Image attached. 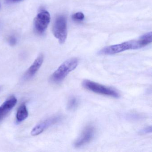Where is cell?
Listing matches in <instances>:
<instances>
[{
	"mask_svg": "<svg viewBox=\"0 0 152 152\" xmlns=\"http://www.w3.org/2000/svg\"><path fill=\"white\" fill-rule=\"evenodd\" d=\"M43 59L44 58L43 55L40 54L26 72L24 75V80H30L35 75L42 65Z\"/></svg>",
	"mask_w": 152,
	"mask_h": 152,
	"instance_id": "9",
	"label": "cell"
},
{
	"mask_svg": "<svg viewBox=\"0 0 152 152\" xmlns=\"http://www.w3.org/2000/svg\"><path fill=\"white\" fill-rule=\"evenodd\" d=\"M17 101V99L15 96H11L0 106V121L15 106Z\"/></svg>",
	"mask_w": 152,
	"mask_h": 152,
	"instance_id": "8",
	"label": "cell"
},
{
	"mask_svg": "<svg viewBox=\"0 0 152 152\" xmlns=\"http://www.w3.org/2000/svg\"><path fill=\"white\" fill-rule=\"evenodd\" d=\"M50 21L49 13L46 10H42L37 15L34 20L35 31L39 34H42L48 28Z\"/></svg>",
	"mask_w": 152,
	"mask_h": 152,
	"instance_id": "5",
	"label": "cell"
},
{
	"mask_svg": "<svg viewBox=\"0 0 152 152\" xmlns=\"http://www.w3.org/2000/svg\"><path fill=\"white\" fill-rule=\"evenodd\" d=\"M62 120V116L56 115L50 117L37 124L32 130L31 134L33 136H38L50 126L57 123Z\"/></svg>",
	"mask_w": 152,
	"mask_h": 152,
	"instance_id": "6",
	"label": "cell"
},
{
	"mask_svg": "<svg viewBox=\"0 0 152 152\" xmlns=\"http://www.w3.org/2000/svg\"><path fill=\"white\" fill-rule=\"evenodd\" d=\"M79 59L75 58H71L65 61L52 74L50 81L53 83L61 82L69 73L74 70L78 66Z\"/></svg>",
	"mask_w": 152,
	"mask_h": 152,
	"instance_id": "1",
	"label": "cell"
},
{
	"mask_svg": "<svg viewBox=\"0 0 152 152\" xmlns=\"http://www.w3.org/2000/svg\"><path fill=\"white\" fill-rule=\"evenodd\" d=\"M83 88L97 94L117 98L120 97L119 93L115 90L101 85L92 81L85 80L82 83Z\"/></svg>",
	"mask_w": 152,
	"mask_h": 152,
	"instance_id": "3",
	"label": "cell"
},
{
	"mask_svg": "<svg viewBox=\"0 0 152 152\" xmlns=\"http://www.w3.org/2000/svg\"><path fill=\"white\" fill-rule=\"evenodd\" d=\"M52 31L54 36L59 42L61 44L64 43L67 35V22L64 16H59L56 18Z\"/></svg>",
	"mask_w": 152,
	"mask_h": 152,
	"instance_id": "4",
	"label": "cell"
},
{
	"mask_svg": "<svg viewBox=\"0 0 152 152\" xmlns=\"http://www.w3.org/2000/svg\"><path fill=\"white\" fill-rule=\"evenodd\" d=\"M72 19L75 21H82L84 18V15L81 12H78L73 15Z\"/></svg>",
	"mask_w": 152,
	"mask_h": 152,
	"instance_id": "12",
	"label": "cell"
},
{
	"mask_svg": "<svg viewBox=\"0 0 152 152\" xmlns=\"http://www.w3.org/2000/svg\"><path fill=\"white\" fill-rule=\"evenodd\" d=\"M152 132V127L151 126H148V127H146L144 128L143 129L140 131V134H147V133H151Z\"/></svg>",
	"mask_w": 152,
	"mask_h": 152,
	"instance_id": "13",
	"label": "cell"
},
{
	"mask_svg": "<svg viewBox=\"0 0 152 152\" xmlns=\"http://www.w3.org/2000/svg\"><path fill=\"white\" fill-rule=\"evenodd\" d=\"M28 111L26 105L23 103L18 107L16 114V121L18 123H21L28 117Z\"/></svg>",
	"mask_w": 152,
	"mask_h": 152,
	"instance_id": "10",
	"label": "cell"
},
{
	"mask_svg": "<svg viewBox=\"0 0 152 152\" xmlns=\"http://www.w3.org/2000/svg\"><path fill=\"white\" fill-rule=\"evenodd\" d=\"M139 39L125 42L117 45H112L104 48L99 52L101 55H113L129 50L141 48Z\"/></svg>",
	"mask_w": 152,
	"mask_h": 152,
	"instance_id": "2",
	"label": "cell"
},
{
	"mask_svg": "<svg viewBox=\"0 0 152 152\" xmlns=\"http://www.w3.org/2000/svg\"><path fill=\"white\" fill-rule=\"evenodd\" d=\"M9 41L11 45H15V44L16 42V40L15 38L13 37H10Z\"/></svg>",
	"mask_w": 152,
	"mask_h": 152,
	"instance_id": "14",
	"label": "cell"
},
{
	"mask_svg": "<svg viewBox=\"0 0 152 152\" xmlns=\"http://www.w3.org/2000/svg\"><path fill=\"white\" fill-rule=\"evenodd\" d=\"M95 128L92 125H88L83 131L80 136L75 140L74 146L76 148L83 146L89 143L95 135Z\"/></svg>",
	"mask_w": 152,
	"mask_h": 152,
	"instance_id": "7",
	"label": "cell"
},
{
	"mask_svg": "<svg viewBox=\"0 0 152 152\" xmlns=\"http://www.w3.org/2000/svg\"><path fill=\"white\" fill-rule=\"evenodd\" d=\"M79 104V101L77 98L71 97L67 102V108L70 111H74L78 107Z\"/></svg>",
	"mask_w": 152,
	"mask_h": 152,
	"instance_id": "11",
	"label": "cell"
},
{
	"mask_svg": "<svg viewBox=\"0 0 152 152\" xmlns=\"http://www.w3.org/2000/svg\"><path fill=\"white\" fill-rule=\"evenodd\" d=\"M7 1L10 2H16L22 1L23 0H7Z\"/></svg>",
	"mask_w": 152,
	"mask_h": 152,
	"instance_id": "15",
	"label": "cell"
}]
</instances>
